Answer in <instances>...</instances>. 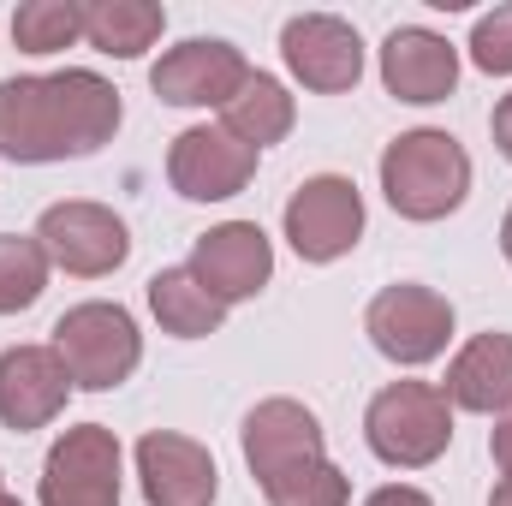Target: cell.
Instances as JSON below:
<instances>
[{"instance_id": "1", "label": "cell", "mask_w": 512, "mask_h": 506, "mask_svg": "<svg viewBox=\"0 0 512 506\" xmlns=\"http://www.w3.org/2000/svg\"><path fill=\"white\" fill-rule=\"evenodd\" d=\"M120 131V90L102 72L66 66L48 78L0 84V155L18 167L84 161Z\"/></svg>"}, {"instance_id": "2", "label": "cell", "mask_w": 512, "mask_h": 506, "mask_svg": "<svg viewBox=\"0 0 512 506\" xmlns=\"http://www.w3.org/2000/svg\"><path fill=\"white\" fill-rule=\"evenodd\" d=\"M245 465L268 506H352L346 471L328 459L322 423L298 399H262L245 417Z\"/></svg>"}, {"instance_id": "3", "label": "cell", "mask_w": 512, "mask_h": 506, "mask_svg": "<svg viewBox=\"0 0 512 506\" xmlns=\"http://www.w3.org/2000/svg\"><path fill=\"white\" fill-rule=\"evenodd\" d=\"M382 191L405 221H447L471 197V155L453 131L417 126L382 149Z\"/></svg>"}, {"instance_id": "4", "label": "cell", "mask_w": 512, "mask_h": 506, "mask_svg": "<svg viewBox=\"0 0 512 506\" xmlns=\"http://www.w3.org/2000/svg\"><path fill=\"white\" fill-rule=\"evenodd\" d=\"M364 441L393 471H423L453 447V405L435 381H387L364 411Z\"/></svg>"}, {"instance_id": "5", "label": "cell", "mask_w": 512, "mask_h": 506, "mask_svg": "<svg viewBox=\"0 0 512 506\" xmlns=\"http://www.w3.org/2000/svg\"><path fill=\"white\" fill-rule=\"evenodd\" d=\"M54 352H60L72 387L108 393V387L131 381V370L143 364V334H137V322H131L126 304L90 298V304H72V310L54 322Z\"/></svg>"}, {"instance_id": "6", "label": "cell", "mask_w": 512, "mask_h": 506, "mask_svg": "<svg viewBox=\"0 0 512 506\" xmlns=\"http://www.w3.org/2000/svg\"><path fill=\"white\" fill-rule=\"evenodd\" d=\"M364 334L370 346L382 352L387 364L399 370H417V364H435L453 340V304L435 292V286H417V280H399L382 286L364 310Z\"/></svg>"}, {"instance_id": "7", "label": "cell", "mask_w": 512, "mask_h": 506, "mask_svg": "<svg viewBox=\"0 0 512 506\" xmlns=\"http://www.w3.org/2000/svg\"><path fill=\"white\" fill-rule=\"evenodd\" d=\"M36 245L48 256V268H66V274H78V280H102V274H114L131 256V233L108 203L72 197V203H48V209H42Z\"/></svg>"}, {"instance_id": "8", "label": "cell", "mask_w": 512, "mask_h": 506, "mask_svg": "<svg viewBox=\"0 0 512 506\" xmlns=\"http://www.w3.org/2000/svg\"><path fill=\"white\" fill-rule=\"evenodd\" d=\"M286 245L304 262H340L364 239V197L340 173H316L286 197Z\"/></svg>"}, {"instance_id": "9", "label": "cell", "mask_w": 512, "mask_h": 506, "mask_svg": "<svg viewBox=\"0 0 512 506\" xmlns=\"http://www.w3.org/2000/svg\"><path fill=\"white\" fill-rule=\"evenodd\" d=\"M42 506H120V441L108 423H78L48 447Z\"/></svg>"}, {"instance_id": "10", "label": "cell", "mask_w": 512, "mask_h": 506, "mask_svg": "<svg viewBox=\"0 0 512 506\" xmlns=\"http://www.w3.org/2000/svg\"><path fill=\"white\" fill-rule=\"evenodd\" d=\"M251 78V60L221 36H191L149 66V90L167 108H227Z\"/></svg>"}, {"instance_id": "11", "label": "cell", "mask_w": 512, "mask_h": 506, "mask_svg": "<svg viewBox=\"0 0 512 506\" xmlns=\"http://www.w3.org/2000/svg\"><path fill=\"white\" fill-rule=\"evenodd\" d=\"M280 60H286V72H292L304 90H316V96H346V90L364 78V42H358V30H352L346 18H334V12H298V18H286V30H280Z\"/></svg>"}, {"instance_id": "12", "label": "cell", "mask_w": 512, "mask_h": 506, "mask_svg": "<svg viewBox=\"0 0 512 506\" xmlns=\"http://www.w3.org/2000/svg\"><path fill=\"white\" fill-rule=\"evenodd\" d=\"M167 179L185 203H227L256 179V149L227 126H191L167 149Z\"/></svg>"}, {"instance_id": "13", "label": "cell", "mask_w": 512, "mask_h": 506, "mask_svg": "<svg viewBox=\"0 0 512 506\" xmlns=\"http://www.w3.org/2000/svg\"><path fill=\"white\" fill-rule=\"evenodd\" d=\"M185 268L233 310V304L256 298L274 280V245H268V233L256 221H221V227H209L197 239V251H191Z\"/></svg>"}, {"instance_id": "14", "label": "cell", "mask_w": 512, "mask_h": 506, "mask_svg": "<svg viewBox=\"0 0 512 506\" xmlns=\"http://www.w3.org/2000/svg\"><path fill=\"white\" fill-rule=\"evenodd\" d=\"M137 477H143L149 506H209L221 489L209 447L191 435H173V429H149L137 441Z\"/></svg>"}, {"instance_id": "15", "label": "cell", "mask_w": 512, "mask_h": 506, "mask_svg": "<svg viewBox=\"0 0 512 506\" xmlns=\"http://www.w3.org/2000/svg\"><path fill=\"white\" fill-rule=\"evenodd\" d=\"M66 393H72V376H66L54 346H12V352H0V423L6 429H18V435L48 429L66 411Z\"/></svg>"}, {"instance_id": "16", "label": "cell", "mask_w": 512, "mask_h": 506, "mask_svg": "<svg viewBox=\"0 0 512 506\" xmlns=\"http://www.w3.org/2000/svg\"><path fill=\"white\" fill-rule=\"evenodd\" d=\"M382 84L387 96H399L411 108L447 102L459 90V48L423 24H399L382 42Z\"/></svg>"}, {"instance_id": "17", "label": "cell", "mask_w": 512, "mask_h": 506, "mask_svg": "<svg viewBox=\"0 0 512 506\" xmlns=\"http://www.w3.org/2000/svg\"><path fill=\"white\" fill-rule=\"evenodd\" d=\"M453 411L477 417H507L512 411V334H477L453 352L447 381H441Z\"/></svg>"}, {"instance_id": "18", "label": "cell", "mask_w": 512, "mask_h": 506, "mask_svg": "<svg viewBox=\"0 0 512 506\" xmlns=\"http://www.w3.org/2000/svg\"><path fill=\"white\" fill-rule=\"evenodd\" d=\"M149 310H155L161 334H173V340H203V334H221V322H227V304L191 268H161L149 280Z\"/></svg>"}, {"instance_id": "19", "label": "cell", "mask_w": 512, "mask_h": 506, "mask_svg": "<svg viewBox=\"0 0 512 506\" xmlns=\"http://www.w3.org/2000/svg\"><path fill=\"white\" fill-rule=\"evenodd\" d=\"M167 12L155 0H90L84 6V42L108 60H137L161 42Z\"/></svg>"}, {"instance_id": "20", "label": "cell", "mask_w": 512, "mask_h": 506, "mask_svg": "<svg viewBox=\"0 0 512 506\" xmlns=\"http://www.w3.org/2000/svg\"><path fill=\"white\" fill-rule=\"evenodd\" d=\"M298 120V108H292V96H286V84L280 78H268V72H251L245 78V90L221 108V126L233 131L239 143H251L256 155L268 149V143H280L286 131Z\"/></svg>"}, {"instance_id": "21", "label": "cell", "mask_w": 512, "mask_h": 506, "mask_svg": "<svg viewBox=\"0 0 512 506\" xmlns=\"http://www.w3.org/2000/svg\"><path fill=\"white\" fill-rule=\"evenodd\" d=\"M12 42L24 54H60L84 42V6L78 0H24L12 12Z\"/></svg>"}, {"instance_id": "22", "label": "cell", "mask_w": 512, "mask_h": 506, "mask_svg": "<svg viewBox=\"0 0 512 506\" xmlns=\"http://www.w3.org/2000/svg\"><path fill=\"white\" fill-rule=\"evenodd\" d=\"M48 292V256L36 233H0V316L30 310Z\"/></svg>"}, {"instance_id": "23", "label": "cell", "mask_w": 512, "mask_h": 506, "mask_svg": "<svg viewBox=\"0 0 512 506\" xmlns=\"http://www.w3.org/2000/svg\"><path fill=\"white\" fill-rule=\"evenodd\" d=\"M471 66L489 72V78H512V0L477 18V30H471Z\"/></svg>"}, {"instance_id": "24", "label": "cell", "mask_w": 512, "mask_h": 506, "mask_svg": "<svg viewBox=\"0 0 512 506\" xmlns=\"http://www.w3.org/2000/svg\"><path fill=\"white\" fill-rule=\"evenodd\" d=\"M364 506H435V501H429L423 489H411V483H387V489H376Z\"/></svg>"}, {"instance_id": "25", "label": "cell", "mask_w": 512, "mask_h": 506, "mask_svg": "<svg viewBox=\"0 0 512 506\" xmlns=\"http://www.w3.org/2000/svg\"><path fill=\"white\" fill-rule=\"evenodd\" d=\"M489 453H495V465H501V477H512V411H507V417H495V435H489Z\"/></svg>"}, {"instance_id": "26", "label": "cell", "mask_w": 512, "mask_h": 506, "mask_svg": "<svg viewBox=\"0 0 512 506\" xmlns=\"http://www.w3.org/2000/svg\"><path fill=\"white\" fill-rule=\"evenodd\" d=\"M489 131H495V149L512 161V96H501V102H495V120H489Z\"/></svg>"}, {"instance_id": "27", "label": "cell", "mask_w": 512, "mask_h": 506, "mask_svg": "<svg viewBox=\"0 0 512 506\" xmlns=\"http://www.w3.org/2000/svg\"><path fill=\"white\" fill-rule=\"evenodd\" d=\"M489 506H512V477H501V483H495V495H489Z\"/></svg>"}, {"instance_id": "28", "label": "cell", "mask_w": 512, "mask_h": 506, "mask_svg": "<svg viewBox=\"0 0 512 506\" xmlns=\"http://www.w3.org/2000/svg\"><path fill=\"white\" fill-rule=\"evenodd\" d=\"M501 256L512 262V209H507V221H501Z\"/></svg>"}, {"instance_id": "29", "label": "cell", "mask_w": 512, "mask_h": 506, "mask_svg": "<svg viewBox=\"0 0 512 506\" xmlns=\"http://www.w3.org/2000/svg\"><path fill=\"white\" fill-rule=\"evenodd\" d=\"M0 506H24V501H12V495H6V489H0Z\"/></svg>"}, {"instance_id": "30", "label": "cell", "mask_w": 512, "mask_h": 506, "mask_svg": "<svg viewBox=\"0 0 512 506\" xmlns=\"http://www.w3.org/2000/svg\"><path fill=\"white\" fill-rule=\"evenodd\" d=\"M0 489H6V483H0Z\"/></svg>"}]
</instances>
